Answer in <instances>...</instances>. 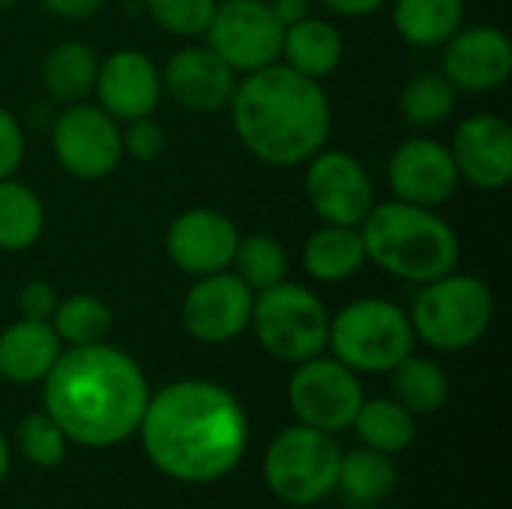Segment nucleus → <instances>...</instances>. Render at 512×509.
Listing matches in <instances>:
<instances>
[{"instance_id":"obj_1","label":"nucleus","mask_w":512,"mask_h":509,"mask_svg":"<svg viewBox=\"0 0 512 509\" xmlns=\"http://www.w3.org/2000/svg\"><path fill=\"white\" fill-rule=\"evenodd\" d=\"M147 459L171 480L213 483L237 468L249 444L243 405L219 384L174 381L147 399L141 426Z\"/></svg>"},{"instance_id":"obj_2","label":"nucleus","mask_w":512,"mask_h":509,"mask_svg":"<svg viewBox=\"0 0 512 509\" xmlns=\"http://www.w3.org/2000/svg\"><path fill=\"white\" fill-rule=\"evenodd\" d=\"M42 384L45 414L69 441L90 450L132 438L150 399L141 366L105 342L60 351Z\"/></svg>"},{"instance_id":"obj_3","label":"nucleus","mask_w":512,"mask_h":509,"mask_svg":"<svg viewBox=\"0 0 512 509\" xmlns=\"http://www.w3.org/2000/svg\"><path fill=\"white\" fill-rule=\"evenodd\" d=\"M240 144L264 165L297 168L330 138V99L321 81L270 63L243 75L228 102Z\"/></svg>"},{"instance_id":"obj_4","label":"nucleus","mask_w":512,"mask_h":509,"mask_svg":"<svg viewBox=\"0 0 512 509\" xmlns=\"http://www.w3.org/2000/svg\"><path fill=\"white\" fill-rule=\"evenodd\" d=\"M366 261L381 273L423 285L459 267V234L429 207L408 201H384L360 222Z\"/></svg>"},{"instance_id":"obj_5","label":"nucleus","mask_w":512,"mask_h":509,"mask_svg":"<svg viewBox=\"0 0 512 509\" xmlns=\"http://www.w3.org/2000/svg\"><path fill=\"white\" fill-rule=\"evenodd\" d=\"M408 318L417 339L435 351L456 354L477 345L489 333L495 318V297L483 279L450 270L420 285Z\"/></svg>"},{"instance_id":"obj_6","label":"nucleus","mask_w":512,"mask_h":509,"mask_svg":"<svg viewBox=\"0 0 512 509\" xmlns=\"http://www.w3.org/2000/svg\"><path fill=\"white\" fill-rule=\"evenodd\" d=\"M327 345L351 372H393L414 354L417 333L408 312L384 297H363L330 318Z\"/></svg>"},{"instance_id":"obj_7","label":"nucleus","mask_w":512,"mask_h":509,"mask_svg":"<svg viewBox=\"0 0 512 509\" xmlns=\"http://www.w3.org/2000/svg\"><path fill=\"white\" fill-rule=\"evenodd\" d=\"M249 327L270 357L297 366L327 348L330 312L315 291L285 279L255 294Z\"/></svg>"},{"instance_id":"obj_8","label":"nucleus","mask_w":512,"mask_h":509,"mask_svg":"<svg viewBox=\"0 0 512 509\" xmlns=\"http://www.w3.org/2000/svg\"><path fill=\"white\" fill-rule=\"evenodd\" d=\"M339 462L342 450L333 435L297 423L270 441L264 453V483L279 501L312 507L336 489Z\"/></svg>"},{"instance_id":"obj_9","label":"nucleus","mask_w":512,"mask_h":509,"mask_svg":"<svg viewBox=\"0 0 512 509\" xmlns=\"http://www.w3.org/2000/svg\"><path fill=\"white\" fill-rule=\"evenodd\" d=\"M288 405L303 426L336 435L354 423L363 405V387L345 363L318 354L297 363L288 381Z\"/></svg>"},{"instance_id":"obj_10","label":"nucleus","mask_w":512,"mask_h":509,"mask_svg":"<svg viewBox=\"0 0 512 509\" xmlns=\"http://www.w3.org/2000/svg\"><path fill=\"white\" fill-rule=\"evenodd\" d=\"M51 147L60 168L75 180H102L123 159L120 123L90 102L66 105L51 129Z\"/></svg>"},{"instance_id":"obj_11","label":"nucleus","mask_w":512,"mask_h":509,"mask_svg":"<svg viewBox=\"0 0 512 509\" xmlns=\"http://www.w3.org/2000/svg\"><path fill=\"white\" fill-rule=\"evenodd\" d=\"M285 27L264 0H222L207 27V48L237 75H249L279 60Z\"/></svg>"},{"instance_id":"obj_12","label":"nucleus","mask_w":512,"mask_h":509,"mask_svg":"<svg viewBox=\"0 0 512 509\" xmlns=\"http://www.w3.org/2000/svg\"><path fill=\"white\" fill-rule=\"evenodd\" d=\"M252 306H255V291L246 282H240L234 273L219 270L195 279V285L183 297L180 318L195 342L225 345L249 330Z\"/></svg>"},{"instance_id":"obj_13","label":"nucleus","mask_w":512,"mask_h":509,"mask_svg":"<svg viewBox=\"0 0 512 509\" xmlns=\"http://www.w3.org/2000/svg\"><path fill=\"white\" fill-rule=\"evenodd\" d=\"M306 198L321 222L360 228L375 207V186L351 153L318 150L306 168Z\"/></svg>"},{"instance_id":"obj_14","label":"nucleus","mask_w":512,"mask_h":509,"mask_svg":"<svg viewBox=\"0 0 512 509\" xmlns=\"http://www.w3.org/2000/svg\"><path fill=\"white\" fill-rule=\"evenodd\" d=\"M456 90L492 93L512 75V42L501 27L474 24L459 27L444 42V72Z\"/></svg>"},{"instance_id":"obj_15","label":"nucleus","mask_w":512,"mask_h":509,"mask_svg":"<svg viewBox=\"0 0 512 509\" xmlns=\"http://www.w3.org/2000/svg\"><path fill=\"white\" fill-rule=\"evenodd\" d=\"M387 183L396 201L435 210L456 195L459 171L447 144L435 138H408L390 159Z\"/></svg>"},{"instance_id":"obj_16","label":"nucleus","mask_w":512,"mask_h":509,"mask_svg":"<svg viewBox=\"0 0 512 509\" xmlns=\"http://www.w3.org/2000/svg\"><path fill=\"white\" fill-rule=\"evenodd\" d=\"M240 231L231 216L213 207L183 210L165 231L168 258L189 276H207L231 267Z\"/></svg>"},{"instance_id":"obj_17","label":"nucleus","mask_w":512,"mask_h":509,"mask_svg":"<svg viewBox=\"0 0 512 509\" xmlns=\"http://www.w3.org/2000/svg\"><path fill=\"white\" fill-rule=\"evenodd\" d=\"M93 93L99 108L108 111L117 123L150 117L162 99V72L144 51L120 48L99 60Z\"/></svg>"},{"instance_id":"obj_18","label":"nucleus","mask_w":512,"mask_h":509,"mask_svg":"<svg viewBox=\"0 0 512 509\" xmlns=\"http://www.w3.org/2000/svg\"><path fill=\"white\" fill-rule=\"evenodd\" d=\"M459 180L498 192L512 180V129L498 114H474L453 132L450 144Z\"/></svg>"},{"instance_id":"obj_19","label":"nucleus","mask_w":512,"mask_h":509,"mask_svg":"<svg viewBox=\"0 0 512 509\" xmlns=\"http://www.w3.org/2000/svg\"><path fill=\"white\" fill-rule=\"evenodd\" d=\"M237 87V72L207 45L180 48L162 69V93L180 108L195 114H213L228 108Z\"/></svg>"},{"instance_id":"obj_20","label":"nucleus","mask_w":512,"mask_h":509,"mask_svg":"<svg viewBox=\"0 0 512 509\" xmlns=\"http://www.w3.org/2000/svg\"><path fill=\"white\" fill-rule=\"evenodd\" d=\"M63 342L48 321L18 318L0 333V378L9 384H36L57 363Z\"/></svg>"},{"instance_id":"obj_21","label":"nucleus","mask_w":512,"mask_h":509,"mask_svg":"<svg viewBox=\"0 0 512 509\" xmlns=\"http://www.w3.org/2000/svg\"><path fill=\"white\" fill-rule=\"evenodd\" d=\"M279 57L294 72H300L312 81H324L339 69V63L345 57V39L336 24L306 15L285 27Z\"/></svg>"},{"instance_id":"obj_22","label":"nucleus","mask_w":512,"mask_h":509,"mask_svg":"<svg viewBox=\"0 0 512 509\" xmlns=\"http://www.w3.org/2000/svg\"><path fill=\"white\" fill-rule=\"evenodd\" d=\"M303 267L315 282L324 285H336L357 276L366 267L360 228L324 222L303 246Z\"/></svg>"},{"instance_id":"obj_23","label":"nucleus","mask_w":512,"mask_h":509,"mask_svg":"<svg viewBox=\"0 0 512 509\" xmlns=\"http://www.w3.org/2000/svg\"><path fill=\"white\" fill-rule=\"evenodd\" d=\"M96 72H99V57L81 39H63L51 45L42 60L45 93L60 105L84 102L96 87Z\"/></svg>"},{"instance_id":"obj_24","label":"nucleus","mask_w":512,"mask_h":509,"mask_svg":"<svg viewBox=\"0 0 512 509\" xmlns=\"http://www.w3.org/2000/svg\"><path fill=\"white\" fill-rule=\"evenodd\" d=\"M393 24L414 48H438L465 24V0H393Z\"/></svg>"},{"instance_id":"obj_25","label":"nucleus","mask_w":512,"mask_h":509,"mask_svg":"<svg viewBox=\"0 0 512 509\" xmlns=\"http://www.w3.org/2000/svg\"><path fill=\"white\" fill-rule=\"evenodd\" d=\"M351 426L357 429V435L366 447L381 450L387 456L405 453L417 438L414 414L405 405H399L396 399H372V402L363 399Z\"/></svg>"},{"instance_id":"obj_26","label":"nucleus","mask_w":512,"mask_h":509,"mask_svg":"<svg viewBox=\"0 0 512 509\" xmlns=\"http://www.w3.org/2000/svg\"><path fill=\"white\" fill-rule=\"evenodd\" d=\"M45 228V207L39 195L6 177L0 180V252H24L30 249Z\"/></svg>"},{"instance_id":"obj_27","label":"nucleus","mask_w":512,"mask_h":509,"mask_svg":"<svg viewBox=\"0 0 512 509\" xmlns=\"http://www.w3.org/2000/svg\"><path fill=\"white\" fill-rule=\"evenodd\" d=\"M399 483L396 465L387 453L360 447L351 453H342L339 462V480L336 486L357 504H378L384 501Z\"/></svg>"},{"instance_id":"obj_28","label":"nucleus","mask_w":512,"mask_h":509,"mask_svg":"<svg viewBox=\"0 0 512 509\" xmlns=\"http://www.w3.org/2000/svg\"><path fill=\"white\" fill-rule=\"evenodd\" d=\"M48 324L54 327L60 342H66L69 348H84L105 342L114 327V315L111 306L96 294H69L57 300V309Z\"/></svg>"},{"instance_id":"obj_29","label":"nucleus","mask_w":512,"mask_h":509,"mask_svg":"<svg viewBox=\"0 0 512 509\" xmlns=\"http://www.w3.org/2000/svg\"><path fill=\"white\" fill-rule=\"evenodd\" d=\"M393 390L399 405H405L414 417H423L444 408L450 396V381L435 360L408 354L393 369Z\"/></svg>"},{"instance_id":"obj_30","label":"nucleus","mask_w":512,"mask_h":509,"mask_svg":"<svg viewBox=\"0 0 512 509\" xmlns=\"http://www.w3.org/2000/svg\"><path fill=\"white\" fill-rule=\"evenodd\" d=\"M456 102H459V90L441 72L414 75L402 87V96H399L402 117L417 129H432L450 120L456 111Z\"/></svg>"},{"instance_id":"obj_31","label":"nucleus","mask_w":512,"mask_h":509,"mask_svg":"<svg viewBox=\"0 0 512 509\" xmlns=\"http://www.w3.org/2000/svg\"><path fill=\"white\" fill-rule=\"evenodd\" d=\"M231 267H234V276L258 294V291H267V288L285 282L291 261H288L285 246L276 237L249 234V237H240Z\"/></svg>"},{"instance_id":"obj_32","label":"nucleus","mask_w":512,"mask_h":509,"mask_svg":"<svg viewBox=\"0 0 512 509\" xmlns=\"http://www.w3.org/2000/svg\"><path fill=\"white\" fill-rule=\"evenodd\" d=\"M66 444L69 438L63 435V429L45 414H27L18 423V447L24 453L27 462H33L36 468H57L66 459Z\"/></svg>"},{"instance_id":"obj_33","label":"nucleus","mask_w":512,"mask_h":509,"mask_svg":"<svg viewBox=\"0 0 512 509\" xmlns=\"http://www.w3.org/2000/svg\"><path fill=\"white\" fill-rule=\"evenodd\" d=\"M150 18L171 36H204L219 0H144Z\"/></svg>"},{"instance_id":"obj_34","label":"nucleus","mask_w":512,"mask_h":509,"mask_svg":"<svg viewBox=\"0 0 512 509\" xmlns=\"http://www.w3.org/2000/svg\"><path fill=\"white\" fill-rule=\"evenodd\" d=\"M123 138V156H132L135 162H156L165 153V129L150 117L129 120L126 129H120Z\"/></svg>"},{"instance_id":"obj_35","label":"nucleus","mask_w":512,"mask_h":509,"mask_svg":"<svg viewBox=\"0 0 512 509\" xmlns=\"http://www.w3.org/2000/svg\"><path fill=\"white\" fill-rule=\"evenodd\" d=\"M24 162V129L18 117L0 108V180L12 177Z\"/></svg>"},{"instance_id":"obj_36","label":"nucleus","mask_w":512,"mask_h":509,"mask_svg":"<svg viewBox=\"0 0 512 509\" xmlns=\"http://www.w3.org/2000/svg\"><path fill=\"white\" fill-rule=\"evenodd\" d=\"M57 291L42 282V279H33L21 288L18 294V309H21V318H33V321H51L54 309H57Z\"/></svg>"},{"instance_id":"obj_37","label":"nucleus","mask_w":512,"mask_h":509,"mask_svg":"<svg viewBox=\"0 0 512 509\" xmlns=\"http://www.w3.org/2000/svg\"><path fill=\"white\" fill-rule=\"evenodd\" d=\"M39 9H45L48 15L54 18H63V21H84V18H93L105 0H36Z\"/></svg>"},{"instance_id":"obj_38","label":"nucleus","mask_w":512,"mask_h":509,"mask_svg":"<svg viewBox=\"0 0 512 509\" xmlns=\"http://www.w3.org/2000/svg\"><path fill=\"white\" fill-rule=\"evenodd\" d=\"M324 6H330L333 12L345 15V18H363V15H372L378 9H384L387 0H321Z\"/></svg>"},{"instance_id":"obj_39","label":"nucleus","mask_w":512,"mask_h":509,"mask_svg":"<svg viewBox=\"0 0 512 509\" xmlns=\"http://www.w3.org/2000/svg\"><path fill=\"white\" fill-rule=\"evenodd\" d=\"M270 6H273V15L279 18L282 27H288V24H294V21L309 15V3L306 0H276Z\"/></svg>"},{"instance_id":"obj_40","label":"nucleus","mask_w":512,"mask_h":509,"mask_svg":"<svg viewBox=\"0 0 512 509\" xmlns=\"http://www.w3.org/2000/svg\"><path fill=\"white\" fill-rule=\"evenodd\" d=\"M6 474H9V447H6V438L0 432V486L6 480Z\"/></svg>"},{"instance_id":"obj_41","label":"nucleus","mask_w":512,"mask_h":509,"mask_svg":"<svg viewBox=\"0 0 512 509\" xmlns=\"http://www.w3.org/2000/svg\"><path fill=\"white\" fill-rule=\"evenodd\" d=\"M21 0H0V9H12V6H18Z\"/></svg>"}]
</instances>
